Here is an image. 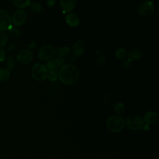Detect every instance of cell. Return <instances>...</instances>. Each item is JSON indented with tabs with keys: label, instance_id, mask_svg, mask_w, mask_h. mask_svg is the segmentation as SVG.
<instances>
[{
	"label": "cell",
	"instance_id": "cell-2",
	"mask_svg": "<svg viewBox=\"0 0 159 159\" xmlns=\"http://www.w3.org/2000/svg\"><path fill=\"white\" fill-rule=\"evenodd\" d=\"M106 125L110 131L112 132H119L124 129L125 121L124 118L120 115L114 114L109 117Z\"/></svg>",
	"mask_w": 159,
	"mask_h": 159
},
{
	"label": "cell",
	"instance_id": "cell-9",
	"mask_svg": "<svg viewBox=\"0 0 159 159\" xmlns=\"http://www.w3.org/2000/svg\"><path fill=\"white\" fill-rule=\"evenodd\" d=\"M26 13L22 9H19L16 11L12 17V22L14 23V25L16 26H19L22 25L25 20H26Z\"/></svg>",
	"mask_w": 159,
	"mask_h": 159
},
{
	"label": "cell",
	"instance_id": "cell-13",
	"mask_svg": "<svg viewBox=\"0 0 159 159\" xmlns=\"http://www.w3.org/2000/svg\"><path fill=\"white\" fill-rule=\"evenodd\" d=\"M60 3L64 12H69L74 9L76 4V1L74 0H68V1L61 0L60 1Z\"/></svg>",
	"mask_w": 159,
	"mask_h": 159
},
{
	"label": "cell",
	"instance_id": "cell-15",
	"mask_svg": "<svg viewBox=\"0 0 159 159\" xmlns=\"http://www.w3.org/2000/svg\"><path fill=\"white\" fill-rule=\"evenodd\" d=\"M61 61L58 58H51L46 63V68L47 70H55L60 67Z\"/></svg>",
	"mask_w": 159,
	"mask_h": 159
},
{
	"label": "cell",
	"instance_id": "cell-14",
	"mask_svg": "<svg viewBox=\"0 0 159 159\" xmlns=\"http://www.w3.org/2000/svg\"><path fill=\"white\" fill-rule=\"evenodd\" d=\"M142 55L143 52L142 50L138 48H135L132 49L129 53H127V57L131 60H138L142 58Z\"/></svg>",
	"mask_w": 159,
	"mask_h": 159
},
{
	"label": "cell",
	"instance_id": "cell-4",
	"mask_svg": "<svg viewBox=\"0 0 159 159\" xmlns=\"http://www.w3.org/2000/svg\"><path fill=\"white\" fill-rule=\"evenodd\" d=\"M143 124L144 122L143 119L140 117L135 115L128 117L125 122V125L129 129L133 130H137L142 128Z\"/></svg>",
	"mask_w": 159,
	"mask_h": 159
},
{
	"label": "cell",
	"instance_id": "cell-28",
	"mask_svg": "<svg viewBox=\"0 0 159 159\" xmlns=\"http://www.w3.org/2000/svg\"><path fill=\"white\" fill-rule=\"evenodd\" d=\"M47 3L49 7H52L54 5V4L55 3V1L53 0H50V1H48L47 2Z\"/></svg>",
	"mask_w": 159,
	"mask_h": 159
},
{
	"label": "cell",
	"instance_id": "cell-11",
	"mask_svg": "<svg viewBox=\"0 0 159 159\" xmlns=\"http://www.w3.org/2000/svg\"><path fill=\"white\" fill-rule=\"evenodd\" d=\"M66 22L72 27H77L80 23V19L79 16L73 12L68 13L65 17Z\"/></svg>",
	"mask_w": 159,
	"mask_h": 159
},
{
	"label": "cell",
	"instance_id": "cell-23",
	"mask_svg": "<svg viewBox=\"0 0 159 159\" xmlns=\"http://www.w3.org/2000/svg\"><path fill=\"white\" fill-rule=\"evenodd\" d=\"M114 112L117 114V115H120L123 113L124 111V105L122 102H117L114 106Z\"/></svg>",
	"mask_w": 159,
	"mask_h": 159
},
{
	"label": "cell",
	"instance_id": "cell-22",
	"mask_svg": "<svg viewBox=\"0 0 159 159\" xmlns=\"http://www.w3.org/2000/svg\"><path fill=\"white\" fill-rule=\"evenodd\" d=\"M29 4L31 9L35 12H40L42 9L41 4L37 2H30Z\"/></svg>",
	"mask_w": 159,
	"mask_h": 159
},
{
	"label": "cell",
	"instance_id": "cell-1",
	"mask_svg": "<svg viewBox=\"0 0 159 159\" xmlns=\"http://www.w3.org/2000/svg\"><path fill=\"white\" fill-rule=\"evenodd\" d=\"M58 76L63 83L71 84L78 80L80 72L77 67L74 65L65 64L60 68Z\"/></svg>",
	"mask_w": 159,
	"mask_h": 159
},
{
	"label": "cell",
	"instance_id": "cell-25",
	"mask_svg": "<svg viewBox=\"0 0 159 159\" xmlns=\"http://www.w3.org/2000/svg\"><path fill=\"white\" fill-rule=\"evenodd\" d=\"M58 52L61 55H66L70 52V49L68 47H61L57 49Z\"/></svg>",
	"mask_w": 159,
	"mask_h": 159
},
{
	"label": "cell",
	"instance_id": "cell-7",
	"mask_svg": "<svg viewBox=\"0 0 159 159\" xmlns=\"http://www.w3.org/2000/svg\"><path fill=\"white\" fill-rule=\"evenodd\" d=\"M154 8L153 2L150 1H147L140 5L139 13L142 16H149L153 13Z\"/></svg>",
	"mask_w": 159,
	"mask_h": 159
},
{
	"label": "cell",
	"instance_id": "cell-21",
	"mask_svg": "<svg viewBox=\"0 0 159 159\" xmlns=\"http://www.w3.org/2000/svg\"><path fill=\"white\" fill-rule=\"evenodd\" d=\"M7 40H8L7 35L2 31H0V49L2 48L7 43Z\"/></svg>",
	"mask_w": 159,
	"mask_h": 159
},
{
	"label": "cell",
	"instance_id": "cell-27",
	"mask_svg": "<svg viewBox=\"0 0 159 159\" xmlns=\"http://www.w3.org/2000/svg\"><path fill=\"white\" fill-rule=\"evenodd\" d=\"M6 58V52L5 51L1 48L0 49V61H3Z\"/></svg>",
	"mask_w": 159,
	"mask_h": 159
},
{
	"label": "cell",
	"instance_id": "cell-24",
	"mask_svg": "<svg viewBox=\"0 0 159 159\" xmlns=\"http://www.w3.org/2000/svg\"><path fill=\"white\" fill-rule=\"evenodd\" d=\"M9 32L10 35L13 37H17L20 34V29L17 27H16V26H12L10 28V29L9 30Z\"/></svg>",
	"mask_w": 159,
	"mask_h": 159
},
{
	"label": "cell",
	"instance_id": "cell-29",
	"mask_svg": "<svg viewBox=\"0 0 159 159\" xmlns=\"http://www.w3.org/2000/svg\"><path fill=\"white\" fill-rule=\"evenodd\" d=\"M15 48V45L14 44H11L9 45L7 48V51H11V50H13Z\"/></svg>",
	"mask_w": 159,
	"mask_h": 159
},
{
	"label": "cell",
	"instance_id": "cell-16",
	"mask_svg": "<svg viewBox=\"0 0 159 159\" xmlns=\"http://www.w3.org/2000/svg\"><path fill=\"white\" fill-rule=\"evenodd\" d=\"M115 55L118 59L121 60H125L127 58V53L123 48H117L115 52Z\"/></svg>",
	"mask_w": 159,
	"mask_h": 159
},
{
	"label": "cell",
	"instance_id": "cell-5",
	"mask_svg": "<svg viewBox=\"0 0 159 159\" xmlns=\"http://www.w3.org/2000/svg\"><path fill=\"white\" fill-rule=\"evenodd\" d=\"M55 50L51 45H45L42 47L38 52V57L42 61L50 60L55 55Z\"/></svg>",
	"mask_w": 159,
	"mask_h": 159
},
{
	"label": "cell",
	"instance_id": "cell-19",
	"mask_svg": "<svg viewBox=\"0 0 159 159\" xmlns=\"http://www.w3.org/2000/svg\"><path fill=\"white\" fill-rule=\"evenodd\" d=\"M47 78L51 81H55L58 78V73L56 70H47Z\"/></svg>",
	"mask_w": 159,
	"mask_h": 159
},
{
	"label": "cell",
	"instance_id": "cell-3",
	"mask_svg": "<svg viewBox=\"0 0 159 159\" xmlns=\"http://www.w3.org/2000/svg\"><path fill=\"white\" fill-rule=\"evenodd\" d=\"M47 69L42 63H37L33 65L31 70L32 76L37 81H42L47 78Z\"/></svg>",
	"mask_w": 159,
	"mask_h": 159
},
{
	"label": "cell",
	"instance_id": "cell-20",
	"mask_svg": "<svg viewBox=\"0 0 159 159\" xmlns=\"http://www.w3.org/2000/svg\"><path fill=\"white\" fill-rule=\"evenodd\" d=\"M10 76V71L7 69L0 68V81L7 80Z\"/></svg>",
	"mask_w": 159,
	"mask_h": 159
},
{
	"label": "cell",
	"instance_id": "cell-17",
	"mask_svg": "<svg viewBox=\"0 0 159 159\" xmlns=\"http://www.w3.org/2000/svg\"><path fill=\"white\" fill-rule=\"evenodd\" d=\"M30 1L29 0H14L12 3L19 8H24L29 5Z\"/></svg>",
	"mask_w": 159,
	"mask_h": 159
},
{
	"label": "cell",
	"instance_id": "cell-26",
	"mask_svg": "<svg viewBox=\"0 0 159 159\" xmlns=\"http://www.w3.org/2000/svg\"><path fill=\"white\" fill-rule=\"evenodd\" d=\"M131 61H132V60H130L129 58H128L127 60H125L122 63V67H123L124 68H129V66H130V63Z\"/></svg>",
	"mask_w": 159,
	"mask_h": 159
},
{
	"label": "cell",
	"instance_id": "cell-12",
	"mask_svg": "<svg viewBox=\"0 0 159 159\" xmlns=\"http://www.w3.org/2000/svg\"><path fill=\"white\" fill-rule=\"evenodd\" d=\"M158 119V114L154 111H148L146 112L142 119L143 122L147 125H150L154 124Z\"/></svg>",
	"mask_w": 159,
	"mask_h": 159
},
{
	"label": "cell",
	"instance_id": "cell-6",
	"mask_svg": "<svg viewBox=\"0 0 159 159\" xmlns=\"http://www.w3.org/2000/svg\"><path fill=\"white\" fill-rule=\"evenodd\" d=\"M12 26V19L9 12L4 9H0V31L9 30Z\"/></svg>",
	"mask_w": 159,
	"mask_h": 159
},
{
	"label": "cell",
	"instance_id": "cell-10",
	"mask_svg": "<svg viewBox=\"0 0 159 159\" xmlns=\"http://www.w3.org/2000/svg\"><path fill=\"white\" fill-rule=\"evenodd\" d=\"M84 50V42L82 40H78L73 45L71 52L75 57L81 55Z\"/></svg>",
	"mask_w": 159,
	"mask_h": 159
},
{
	"label": "cell",
	"instance_id": "cell-8",
	"mask_svg": "<svg viewBox=\"0 0 159 159\" xmlns=\"http://www.w3.org/2000/svg\"><path fill=\"white\" fill-rule=\"evenodd\" d=\"M33 58V53L30 50L24 49L20 50L16 57L17 61L22 64L25 65L29 63Z\"/></svg>",
	"mask_w": 159,
	"mask_h": 159
},
{
	"label": "cell",
	"instance_id": "cell-18",
	"mask_svg": "<svg viewBox=\"0 0 159 159\" xmlns=\"http://www.w3.org/2000/svg\"><path fill=\"white\" fill-rule=\"evenodd\" d=\"M15 59L13 57H8L6 60V68L8 71H11L14 70L15 66Z\"/></svg>",
	"mask_w": 159,
	"mask_h": 159
}]
</instances>
